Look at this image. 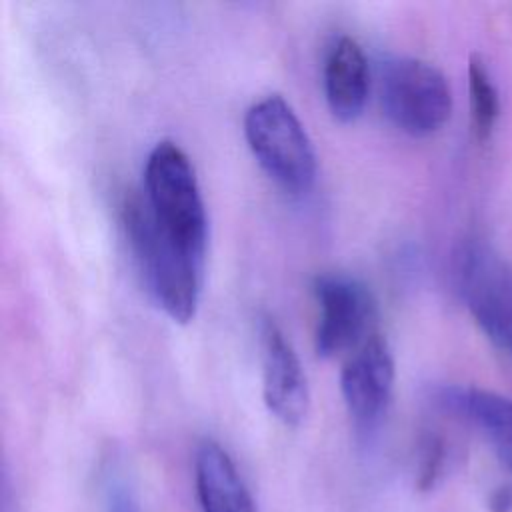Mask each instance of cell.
<instances>
[{"label": "cell", "instance_id": "cell-1", "mask_svg": "<svg viewBox=\"0 0 512 512\" xmlns=\"http://www.w3.org/2000/svg\"><path fill=\"white\" fill-rule=\"evenodd\" d=\"M122 226L138 270L156 304L178 324L194 318L204 260L170 236L144 196L132 194L122 208Z\"/></svg>", "mask_w": 512, "mask_h": 512}, {"label": "cell", "instance_id": "cell-2", "mask_svg": "<svg viewBox=\"0 0 512 512\" xmlns=\"http://www.w3.org/2000/svg\"><path fill=\"white\" fill-rule=\"evenodd\" d=\"M144 198L160 222L194 256H206L208 218L194 166L186 152L160 140L144 164Z\"/></svg>", "mask_w": 512, "mask_h": 512}, {"label": "cell", "instance_id": "cell-3", "mask_svg": "<svg viewBox=\"0 0 512 512\" xmlns=\"http://www.w3.org/2000/svg\"><path fill=\"white\" fill-rule=\"evenodd\" d=\"M246 142L264 172L290 194L308 192L316 178V152L294 108L270 94L244 116Z\"/></svg>", "mask_w": 512, "mask_h": 512}, {"label": "cell", "instance_id": "cell-4", "mask_svg": "<svg viewBox=\"0 0 512 512\" xmlns=\"http://www.w3.org/2000/svg\"><path fill=\"white\" fill-rule=\"evenodd\" d=\"M378 96L386 118L412 136L440 130L452 112V94L444 74L430 62L412 56H394L382 62Z\"/></svg>", "mask_w": 512, "mask_h": 512}, {"label": "cell", "instance_id": "cell-5", "mask_svg": "<svg viewBox=\"0 0 512 512\" xmlns=\"http://www.w3.org/2000/svg\"><path fill=\"white\" fill-rule=\"evenodd\" d=\"M458 292L486 338L512 360V268L490 246L468 242L456 254Z\"/></svg>", "mask_w": 512, "mask_h": 512}, {"label": "cell", "instance_id": "cell-6", "mask_svg": "<svg viewBox=\"0 0 512 512\" xmlns=\"http://www.w3.org/2000/svg\"><path fill=\"white\" fill-rule=\"evenodd\" d=\"M318 302V324L314 348L322 358H336L358 350L372 334L376 300L370 288L344 272L320 274L314 280Z\"/></svg>", "mask_w": 512, "mask_h": 512}, {"label": "cell", "instance_id": "cell-7", "mask_svg": "<svg viewBox=\"0 0 512 512\" xmlns=\"http://www.w3.org/2000/svg\"><path fill=\"white\" fill-rule=\"evenodd\" d=\"M260 342L264 404L282 424L298 426L310 406L308 380L300 358L270 316L260 322Z\"/></svg>", "mask_w": 512, "mask_h": 512}, {"label": "cell", "instance_id": "cell-8", "mask_svg": "<svg viewBox=\"0 0 512 512\" xmlns=\"http://www.w3.org/2000/svg\"><path fill=\"white\" fill-rule=\"evenodd\" d=\"M394 386V358L384 336L372 334L342 368L340 390L350 416L372 426L384 414Z\"/></svg>", "mask_w": 512, "mask_h": 512}, {"label": "cell", "instance_id": "cell-9", "mask_svg": "<svg viewBox=\"0 0 512 512\" xmlns=\"http://www.w3.org/2000/svg\"><path fill=\"white\" fill-rule=\"evenodd\" d=\"M370 90L368 60L352 36H340L328 50L324 64V92L330 112L350 122L364 110Z\"/></svg>", "mask_w": 512, "mask_h": 512}, {"label": "cell", "instance_id": "cell-10", "mask_svg": "<svg viewBox=\"0 0 512 512\" xmlns=\"http://www.w3.org/2000/svg\"><path fill=\"white\" fill-rule=\"evenodd\" d=\"M194 478L202 512H256L232 458L214 440L198 446Z\"/></svg>", "mask_w": 512, "mask_h": 512}, {"label": "cell", "instance_id": "cell-11", "mask_svg": "<svg viewBox=\"0 0 512 512\" xmlns=\"http://www.w3.org/2000/svg\"><path fill=\"white\" fill-rule=\"evenodd\" d=\"M438 402L478 426L500 460L512 470V398L466 386H446L438 390Z\"/></svg>", "mask_w": 512, "mask_h": 512}, {"label": "cell", "instance_id": "cell-12", "mask_svg": "<svg viewBox=\"0 0 512 512\" xmlns=\"http://www.w3.org/2000/svg\"><path fill=\"white\" fill-rule=\"evenodd\" d=\"M468 90H470V110L474 130L480 138H486L498 118V92L478 58L468 64Z\"/></svg>", "mask_w": 512, "mask_h": 512}, {"label": "cell", "instance_id": "cell-13", "mask_svg": "<svg viewBox=\"0 0 512 512\" xmlns=\"http://www.w3.org/2000/svg\"><path fill=\"white\" fill-rule=\"evenodd\" d=\"M442 460H444V450L442 444L436 438H430L422 446V456H420V468H418V488L420 490H430L442 470Z\"/></svg>", "mask_w": 512, "mask_h": 512}, {"label": "cell", "instance_id": "cell-14", "mask_svg": "<svg viewBox=\"0 0 512 512\" xmlns=\"http://www.w3.org/2000/svg\"><path fill=\"white\" fill-rule=\"evenodd\" d=\"M108 512H138L136 500L124 482H112L106 496Z\"/></svg>", "mask_w": 512, "mask_h": 512}, {"label": "cell", "instance_id": "cell-15", "mask_svg": "<svg viewBox=\"0 0 512 512\" xmlns=\"http://www.w3.org/2000/svg\"><path fill=\"white\" fill-rule=\"evenodd\" d=\"M492 512H512V486H502L490 498Z\"/></svg>", "mask_w": 512, "mask_h": 512}]
</instances>
